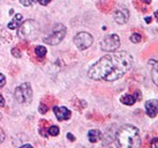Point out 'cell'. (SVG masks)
Returning a JSON list of instances; mask_svg holds the SVG:
<instances>
[{
	"label": "cell",
	"mask_w": 158,
	"mask_h": 148,
	"mask_svg": "<svg viewBox=\"0 0 158 148\" xmlns=\"http://www.w3.org/2000/svg\"><path fill=\"white\" fill-rule=\"evenodd\" d=\"M133 66V57L126 51H119L102 57L90 67L89 78L92 80L115 81L127 73Z\"/></svg>",
	"instance_id": "1"
},
{
	"label": "cell",
	"mask_w": 158,
	"mask_h": 148,
	"mask_svg": "<svg viewBox=\"0 0 158 148\" xmlns=\"http://www.w3.org/2000/svg\"><path fill=\"white\" fill-rule=\"evenodd\" d=\"M118 148H140V131L133 125H123L118 130L115 135Z\"/></svg>",
	"instance_id": "2"
},
{
	"label": "cell",
	"mask_w": 158,
	"mask_h": 148,
	"mask_svg": "<svg viewBox=\"0 0 158 148\" xmlns=\"http://www.w3.org/2000/svg\"><path fill=\"white\" fill-rule=\"evenodd\" d=\"M19 36L23 39H34L40 33V27L34 20H28L19 27Z\"/></svg>",
	"instance_id": "3"
},
{
	"label": "cell",
	"mask_w": 158,
	"mask_h": 148,
	"mask_svg": "<svg viewBox=\"0 0 158 148\" xmlns=\"http://www.w3.org/2000/svg\"><path fill=\"white\" fill-rule=\"evenodd\" d=\"M65 36H66V27L61 24V23H58L57 26L54 27V29L51 33V35L48 36L44 39V42L48 43V45H57V44H59L64 39Z\"/></svg>",
	"instance_id": "4"
},
{
	"label": "cell",
	"mask_w": 158,
	"mask_h": 148,
	"mask_svg": "<svg viewBox=\"0 0 158 148\" xmlns=\"http://www.w3.org/2000/svg\"><path fill=\"white\" fill-rule=\"evenodd\" d=\"M15 98L20 103H28L32 100V90L29 83H22L20 87L15 89Z\"/></svg>",
	"instance_id": "5"
},
{
	"label": "cell",
	"mask_w": 158,
	"mask_h": 148,
	"mask_svg": "<svg viewBox=\"0 0 158 148\" xmlns=\"http://www.w3.org/2000/svg\"><path fill=\"white\" fill-rule=\"evenodd\" d=\"M74 42H75V45L80 49V50H85V49H88L89 46H91L92 42H94V38H92V36L89 34V33H79L77 35L75 36L74 38Z\"/></svg>",
	"instance_id": "6"
},
{
	"label": "cell",
	"mask_w": 158,
	"mask_h": 148,
	"mask_svg": "<svg viewBox=\"0 0 158 148\" xmlns=\"http://www.w3.org/2000/svg\"><path fill=\"white\" fill-rule=\"evenodd\" d=\"M101 45H102V49L104 51H115L120 46V38L115 34H113V35H107L105 38L103 39Z\"/></svg>",
	"instance_id": "7"
},
{
	"label": "cell",
	"mask_w": 158,
	"mask_h": 148,
	"mask_svg": "<svg viewBox=\"0 0 158 148\" xmlns=\"http://www.w3.org/2000/svg\"><path fill=\"white\" fill-rule=\"evenodd\" d=\"M53 111L56 113L58 120H60V122L67 120V119L70 118V111L67 108H65V107H54Z\"/></svg>",
	"instance_id": "8"
},
{
	"label": "cell",
	"mask_w": 158,
	"mask_h": 148,
	"mask_svg": "<svg viewBox=\"0 0 158 148\" xmlns=\"http://www.w3.org/2000/svg\"><path fill=\"white\" fill-rule=\"evenodd\" d=\"M145 110L149 117H156L158 111V102L156 100H150L145 103Z\"/></svg>",
	"instance_id": "9"
},
{
	"label": "cell",
	"mask_w": 158,
	"mask_h": 148,
	"mask_svg": "<svg viewBox=\"0 0 158 148\" xmlns=\"http://www.w3.org/2000/svg\"><path fill=\"white\" fill-rule=\"evenodd\" d=\"M128 16H129V13H128V11L126 8L119 9V11H117V12L114 13V19H115V21L118 22V23H121V24L127 21Z\"/></svg>",
	"instance_id": "10"
},
{
	"label": "cell",
	"mask_w": 158,
	"mask_h": 148,
	"mask_svg": "<svg viewBox=\"0 0 158 148\" xmlns=\"http://www.w3.org/2000/svg\"><path fill=\"white\" fill-rule=\"evenodd\" d=\"M102 132L99 130H91L89 131L88 133V138H89V141L90 142H97L98 140L102 138Z\"/></svg>",
	"instance_id": "11"
},
{
	"label": "cell",
	"mask_w": 158,
	"mask_h": 148,
	"mask_svg": "<svg viewBox=\"0 0 158 148\" xmlns=\"http://www.w3.org/2000/svg\"><path fill=\"white\" fill-rule=\"evenodd\" d=\"M21 21H22V14H16L13 20L8 23V28L9 29H16L20 27Z\"/></svg>",
	"instance_id": "12"
},
{
	"label": "cell",
	"mask_w": 158,
	"mask_h": 148,
	"mask_svg": "<svg viewBox=\"0 0 158 148\" xmlns=\"http://www.w3.org/2000/svg\"><path fill=\"white\" fill-rule=\"evenodd\" d=\"M121 102L125 105H133L136 102L134 95H125L123 97H121Z\"/></svg>",
	"instance_id": "13"
},
{
	"label": "cell",
	"mask_w": 158,
	"mask_h": 148,
	"mask_svg": "<svg viewBox=\"0 0 158 148\" xmlns=\"http://www.w3.org/2000/svg\"><path fill=\"white\" fill-rule=\"evenodd\" d=\"M35 52L38 57H44L45 54H46V48H45V46H42V45H40V46H37V48H36Z\"/></svg>",
	"instance_id": "14"
},
{
	"label": "cell",
	"mask_w": 158,
	"mask_h": 148,
	"mask_svg": "<svg viewBox=\"0 0 158 148\" xmlns=\"http://www.w3.org/2000/svg\"><path fill=\"white\" fill-rule=\"evenodd\" d=\"M48 134L53 135V137H57L59 134V127L58 126H51L48 128Z\"/></svg>",
	"instance_id": "15"
},
{
	"label": "cell",
	"mask_w": 158,
	"mask_h": 148,
	"mask_svg": "<svg viewBox=\"0 0 158 148\" xmlns=\"http://www.w3.org/2000/svg\"><path fill=\"white\" fill-rule=\"evenodd\" d=\"M152 80H154V83L157 85V63L154 64V70H152Z\"/></svg>",
	"instance_id": "16"
},
{
	"label": "cell",
	"mask_w": 158,
	"mask_h": 148,
	"mask_svg": "<svg viewBox=\"0 0 158 148\" xmlns=\"http://www.w3.org/2000/svg\"><path fill=\"white\" fill-rule=\"evenodd\" d=\"M131 41H132L133 43H140L141 42V35L140 34H133L131 36Z\"/></svg>",
	"instance_id": "17"
},
{
	"label": "cell",
	"mask_w": 158,
	"mask_h": 148,
	"mask_svg": "<svg viewBox=\"0 0 158 148\" xmlns=\"http://www.w3.org/2000/svg\"><path fill=\"white\" fill-rule=\"evenodd\" d=\"M20 2H21V4H22L23 6L28 7V6H31V5H32L34 0H20Z\"/></svg>",
	"instance_id": "18"
},
{
	"label": "cell",
	"mask_w": 158,
	"mask_h": 148,
	"mask_svg": "<svg viewBox=\"0 0 158 148\" xmlns=\"http://www.w3.org/2000/svg\"><path fill=\"white\" fill-rule=\"evenodd\" d=\"M5 83H6V78H5L2 74L0 73V88H2L5 86Z\"/></svg>",
	"instance_id": "19"
},
{
	"label": "cell",
	"mask_w": 158,
	"mask_h": 148,
	"mask_svg": "<svg viewBox=\"0 0 158 148\" xmlns=\"http://www.w3.org/2000/svg\"><path fill=\"white\" fill-rule=\"evenodd\" d=\"M151 148H158V139L154 138V140L151 141Z\"/></svg>",
	"instance_id": "20"
},
{
	"label": "cell",
	"mask_w": 158,
	"mask_h": 148,
	"mask_svg": "<svg viewBox=\"0 0 158 148\" xmlns=\"http://www.w3.org/2000/svg\"><path fill=\"white\" fill-rule=\"evenodd\" d=\"M40 113H45L46 111H48V107L44 105V104H40Z\"/></svg>",
	"instance_id": "21"
},
{
	"label": "cell",
	"mask_w": 158,
	"mask_h": 148,
	"mask_svg": "<svg viewBox=\"0 0 158 148\" xmlns=\"http://www.w3.org/2000/svg\"><path fill=\"white\" fill-rule=\"evenodd\" d=\"M12 53H13L16 58H20V57H21V52L18 51V49H13V50H12Z\"/></svg>",
	"instance_id": "22"
},
{
	"label": "cell",
	"mask_w": 158,
	"mask_h": 148,
	"mask_svg": "<svg viewBox=\"0 0 158 148\" xmlns=\"http://www.w3.org/2000/svg\"><path fill=\"white\" fill-rule=\"evenodd\" d=\"M38 2H40V5H43V6H45V5H48V2H51L52 0H37Z\"/></svg>",
	"instance_id": "23"
},
{
	"label": "cell",
	"mask_w": 158,
	"mask_h": 148,
	"mask_svg": "<svg viewBox=\"0 0 158 148\" xmlns=\"http://www.w3.org/2000/svg\"><path fill=\"white\" fill-rule=\"evenodd\" d=\"M134 97H135V100H141V97H142V96H141V93L140 92H136L135 93V96H134Z\"/></svg>",
	"instance_id": "24"
},
{
	"label": "cell",
	"mask_w": 158,
	"mask_h": 148,
	"mask_svg": "<svg viewBox=\"0 0 158 148\" xmlns=\"http://www.w3.org/2000/svg\"><path fill=\"white\" fill-rule=\"evenodd\" d=\"M5 105V100H4V97L1 96V94H0V107H4Z\"/></svg>",
	"instance_id": "25"
},
{
	"label": "cell",
	"mask_w": 158,
	"mask_h": 148,
	"mask_svg": "<svg viewBox=\"0 0 158 148\" xmlns=\"http://www.w3.org/2000/svg\"><path fill=\"white\" fill-rule=\"evenodd\" d=\"M67 137H68V139H69L70 141H74V140H75V138L72 134H70V133H68V134H67Z\"/></svg>",
	"instance_id": "26"
},
{
	"label": "cell",
	"mask_w": 158,
	"mask_h": 148,
	"mask_svg": "<svg viewBox=\"0 0 158 148\" xmlns=\"http://www.w3.org/2000/svg\"><path fill=\"white\" fill-rule=\"evenodd\" d=\"M20 148H32V146H31V145H23V146H21Z\"/></svg>",
	"instance_id": "27"
},
{
	"label": "cell",
	"mask_w": 158,
	"mask_h": 148,
	"mask_svg": "<svg viewBox=\"0 0 158 148\" xmlns=\"http://www.w3.org/2000/svg\"><path fill=\"white\" fill-rule=\"evenodd\" d=\"M145 22H147V23H150V22H151V18H145Z\"/></svg>",
	"instance_id": "28"
},
{
	"label": "cell",
	"mask_w": 158,
	"mask_h": 148,
	"mask_svg": "<svg viewBox=\"0 0 158 148\" xmlns=\"http://www.w3.org/2000/svg\"><path fill=\"white\" fill-rule=\"evenodd\" d=\"M147 1V4H150V0H145Z\"/></svg>",
	"instance_id": "29"
}]
</instances>
